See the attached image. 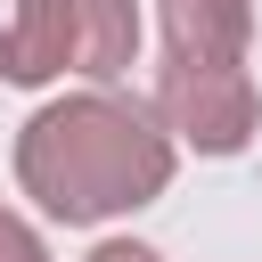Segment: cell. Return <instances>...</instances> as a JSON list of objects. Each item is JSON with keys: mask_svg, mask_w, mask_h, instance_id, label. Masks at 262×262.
Wrapping results in <instances>:
<instances>
[{"mask_svg": "<svg viewBox=\"0 0 262 262\" xmlns=\"http://www.w3.org/2000/svg\"><path fill=\"white\" fill-rule=\"evenodd\" d=\"M16 180L49 221H115L172 188V131L123 90H74L16 131Z\"/></svg>", "mask_w": 262, "mask_h": 262, "instance_id": "6da1fadb", "label": "cell"}, {"mask_svg": "<svg viewBox=\"0 0 262 262\" xmlns=\"http://www.w3.org/2000/svg\"><path fill=\"white\" fill-rule=\"evenodd\" d=\"M139 57V8L131 0H16L0 25V82L41 90L57 74L115 82Z\"/></svg>", "mask_w": 262, "mask_h": 262, "instance_id": "7a4b0ae2", "label": "cell"}, {"mask_svg": "<svg viewBox=\"0 0 262 262\" xmlns=\"http://www.w3.org/2000/svg\"><path fill=\"white\" fill-rule=\"evenodd\" d=\"M156 123L188 139L196 156H237L262 123V98L246 82V57H164L156 74Z\"/></svg>", "mask_w": 262, "mask_h": 262, "instance_id": "3957f363", "label": "cell"}, {"mask_svg": "<svg viewBox=\"0 0 262 262\" xmlns=\"http://www.w3.org/2000/svg\"><path fill=\"white\" fill-rule=\"evenodd\" d=\"M164 57H246L254 41V0H164Z\"/></svg>", "mask_w": 262, "mask_h": 262, "instance_id": "277c9868", "label": "cell"}, {"mask_svg": "<svg viewBox=\"0 0 262 262\" xmlns=\"http://www.w3.org/2000/svg\"><path fill=\"white\" fill-rule=\"evenodd\" d=\"M0 262H49V246H41V237H33L8 205H0Z\"/></svg>", "mask_w": 262, "mask_h": 262, "instance_id": "5b68a950", "label": "cell"}, {"mask_svg": "<svg viewBox=\"0 0 262 262\" xmlns=\"http://www.w3.org/2000/svg\"><path fill=\"white\" fill-rule=\"evenodd\" d=\"M82 262H164L156 246H139V237H106V246H90Z\"/></svg>", "mask_w": 262, "mask_h": 262, "instance_id": "8992f818", "label": "cell"}]
</instances>
